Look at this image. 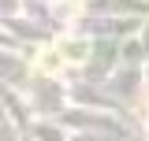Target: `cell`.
Returning a JSON list of instances; mask_svg holds the SVG:
<instances>
[{"label": "cell", "instance_id": "cell-1", "mask_svg": "<svg viewBox=\"0 0 149 141\" xmlns=\"http://www.w3.org/2000/svg\"><path fill=\"white\" fill-rule=\"evenodd\" d=\"M41 67H45V70H56V67H60V59H56V52H45V63H41Z\"/></svg>", "mask_w": 149, "mask_h": 141}]
</instances>
